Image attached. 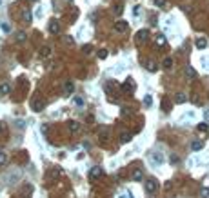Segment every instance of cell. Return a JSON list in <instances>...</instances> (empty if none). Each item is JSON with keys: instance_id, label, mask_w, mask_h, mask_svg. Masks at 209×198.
<instances>
[{"instance_id": "obj_35", "label": "cell", "mask_w": 209, "mask_h": 198, "mask_svg": "<svg viewBox=\"0 0 209 198\" xmlns=\"http://www.w3.org/2000/svg\"><path fill=\"white\" fill-rule=\"evenodd\" d=\"M37 17H38V18H42V17H44V9H42V6L37 9Z\"/></svg>"}, {"instance_id": "obj_2", "label": "cell", "mask_w": 209, "mask_h": 198, "mask_svg": "<svg viewBox=\"0 0 209 198\" xmlns=\"http://www.w3.org/2000/svg\"><path fill=\"white\" fill-rule=\"evenodd\" d=\"M164 155L162 153H158V151H155V153H151V164H155V165H162L164 164Z\"/></svg>"}, {"instance_id": "obj_19", "label": "cell", "mask_w": 209, "mask_h": 198, "mask_svg": "<svg viewBox=\"0 0 209 198\" xmlns=\"http://www.w3.org/2000/svg\"><path fill=\"white\" fill-rule=\"evenodd\" d=\"M22 17H24V22H31V20H33V13L29 11V9H26V11H24Z\"/></svg>"}, {"instance_id": "obj_20", "label": "cell", "mask_w": 209, "mask_h": 198, "mask_svg": "<svg viewBox=\"0 0 209 198\" xmlns=\"http://www.w3.org/2000/svg\"><path fill=\"white\" fill-rule=\"evenodd\" d=\"M162 66H164V67H166V69H169V67H171V66H173V58H171V56H167V58H164V62H162Z\"/></svg>"}, {"instance_id": "obj_11", "label": "cell", "mask_w": 209, "mask_h": 198, "mask_svg": "<svg viewBox=\"0 0 209 198\" xmlns=\"http://www.w3.org/2000/svg\"><path fill=\"white\" fill-rule=\"evenodd\" d=\"M9 91H11V84H7V82L0 84V95H7Z\"/></svg>"}, {"instance_id": "obj_41", "label": "cell", "mask_w": 209, "mask_h": 198, "mask_svg": "<svg viewBox=\"0 0 209 198\" xmlns=\"http://www.w3.org/2000/svg\"><path fill=\"white\" fill-rule=\"evenodd\" d=\"M0 4H2V0H0Z\"/></svg>"}, {"instance_id": "obj_31", "label": "cell", "mask_w": 209, "mask_h": 198, "mask_svg": "<svg viewBox=\"0 0 209 198\" xmlns=\"http://www.w3.org/2000/svg\"><path fill=\"white\" fill-rule=\"evenodd\" d=\"M7 162V155L6 153H0V165H4Z\"/></svg>"}, {"instance_id": "obj_37", "label": "cell", "mask_w": 209, "mask_h": 198, "mask_svg": "<svg viewBox=\"0 0 209 198\" xmlns=\"http://www.w3.org/2000/svg\"><path fill=\"white\" fill-rule=\"evenodd\" d=\"M204 120L209 122V109H204Z\"/></svg>"}, {"instance_id": "obj_7", "label": "cell", "mask_w": 209, "mask_h": 198, "mask_svg": "<svg viewBox=\"0 0 209 198\" xmlns=\"http://www.w3.org/2000/svg\"><path fill=\"white\" fill-rule=\"evenodd\" d=\"M195 46H196L198 49H206V47H207V38H206V37H198L196 42H195Z\"/></svg>"}, {"instance_id": "obj_33", "label": "cell", "mask_w": 209, "mask_h": 198, "mask_svg": "<svg viewBox=\"0 0 209 198\" xmlns=\"http://www.w3.org/2000/svg\"><path fill=\"white\" fill-rule=\"evenodd\" d=\"M17 127H18V129H24V127H26V122H24V120H17Z\"/></svg>"}, {"instance_id": "obj_3", "label": "cell", "mask_w": 209, "mask_h": 198, "mask_svg": "<svg viewBox=\"0 0 209 198\" xmlns=\"http://www.w3.org/2000/svg\"><path fill=\"white\" fill-rule=\"evenodd\" d=\"M115 31H116V33L127 31V22H126V20H118V22L115 24Z\"/></svg>"}, {"instance_id": "obj_17", "label": "cell", "mask_w": 209, "mask_h": 198, "mask_svg": "<svg viewBox=\"0 0 209 198\" xmlns=\"http://www.w3.org/2000/svg\"><path fill=\"white\" fill-rule=\"evenodd\" d=\"M131 133H122L120 135V144H127V142H131Z\"/></svg>"}, {"instance_id": "obj_5", "label": "cell", "mask_w": 209, "mask_h": 198, "mask_svg": "<svg viewBox=\"0 0 209 198\" xmlns=\"http://www.w3.org/2000/svg\"><path fill=\"white\" fill-rule=\"evenodd\" d=\"M147 37H149V31H147V29H140V31L136 33V40H138V42H146Z\"/></svg>"}, {"instance_id": "obj_36", "label": "cell", "mask_w": 209, "mask_h": 198, "mask_svg": "<svg viewBox=\"0 0 209 198\" xmlns=\"http://www.w3.org/2000/svg\"><path fill=\"white\" fill-rule=\"evenodd\" d=\"M115 13H116V15H122V4H118V6H116V9H115Z\"/></svg>"}, {"instance_id": "obj_30", "label": "cell", "mask_w": 209, "mask_h": 198, "mask_svg": "<svg viewBox=\"0 0 209 198\" xmlns=\"http://www.w3.org/2000/svg\"><path fill=\"white\" fill-rule=\"evenodd\" d=\"M207 129H209V126H207V124H198V131L207 133Z\"/></svg>"}, {"instance_id": "obj_24", "label": "cell", "mask_w": 209, "mask_h": 198, "mask_svg": "<svg viewBox=\"0 0 209 198\" xmlns=\"http://www.w3.org/2000/svg\"><path fill=\"white\" fill-rule=\"evenodd\" d=\"M151 104H153L151 95H146V96H144V106H146V107H151Z\"/></svg>"}, {"instance_id": "obj_26", "label": "cell", "mask_w": 209, "mask_h": 198, "mask_svg": "<svg viewBox=\"0 0 209 198\" xmlns=\"http://www.w3.org/2000/svg\"><path fill=\"white\" fill-rule=\"evenodd\" d=\"M82 51H84V55H91V51H93V46H91V44H86Z\"/></svg>"}, {"instance_id": "obj_1", "label": "cell", "mask_w": 209, "mask_h": 198, "mask_svg": "<svg viewBox=\"0 0 209 198\" xmlns=\"http://www.w3.org/2000/svg\"><path fill=\"white\" fill-rule=\"evenodd\" d=\"M144 187H146V193H155L158 189V182L155 180V178H149V180H146V184H144Z\"/></svg>"}, {"instance_id": "obj_29", "label": "cell", "mask_w": 209, "mask_h": 198, "mask_svg": "<svg viewBox=\"0 0 209 198\" xmlns=\"http://www.w3.org/2000/svg\"><path fill=\"white\" fill-rule=\"evenodd\" d=\"M200 196H202V198H209V187H202Z\"/></svg>"}, {"instance_id": "obj_16", "label": "cell", "mask_w": 209, "mask_h": 198, "mask_svg": "<svg viewBox=\"0 0 209 198\" xmlns=\"http://www.w3.org/2000/svg\"><path fill=\"white\" fill-rule=\"evenodd\" d=\"M142 178H144L142 169H135V171H133V180H135V182H140Z\"/></svg>"}, {"instance_id": "obj_14", "label": "cell", "mask_w": 209, "mask_h": 198, "mask_svg": "<svg viewBox=\"0 0 209 198\" xmlns=\"http://www.w3.org/2000/svg\"><path fill=\"white\" fill-rule=\"evenodd\" d=\"M191 149L193 151H200V149H204V142L202 140H195L191 144Z\"/></svg>"}, {"instance_id": "obj_13", "label": "cell", "mask_w": 209, "mask_h": 198, "mask_svg": "<svg viewBox=\"0 0 209 198\" xmlns=\"http://www.w3.org/2000/svg\"><path fill=\"white\" fill-rule=\"evenodd\" d=\"M69 131H71V133H78V131H80V124L71 120V122H69Z\"/></svg>"}, {"instance_id": "obj_28", "label": "cell", "mask_w": 209, "mask_h": 198, "mask_svg": "<svg viewBox=\"0 0 209 198\" xmlns=\"http://www.w3.org/2000/svg\"><path fill=\"white\" fill-rule=\"evenodd\" d=\"M17 40L24 42V40H26V33H24V31H17Z\"/></svg>"}, {"instance_id": "obj_25", "label": "cell", "mask_w": 209, "mask_h": 198, "mask_svg": "<svg viewBox=\"0 0 209 198\" xmlns=\"http://www.w3.org/2000/svg\"><path fill=\"white\" fill-rule=\"evenodd\" d=\"M186 75H187L189 78H195V76H196V71H195L193 67H187V69H186Z\"/></svg>"}, {"instance_id": "obj_27", "label": "cell", "mask_w": 209, "mask_h": 198, "mask_svg": "<svg viewBox=\"0 0 209 198\" xmlns=\"http://www.w3.org/2000/svg\"><path fill=\"white\" fill-rule=\"evenodd\" d=\"M124 89H126V91H133V89H135V84H133L131 80H129V82H126V84H124Z\"/></svg>"}, {"instance_id": "obj_21", "label": "cell", "mask_w": 209, "mask_h": 198, "mask_svg": "<svg viewBox=\"0 0 209 198\" xmlns=\"http://www.w3.org/2000/svg\"><path fill=\"white\" fill-rule=\"evenodd\" d=\"M156 46H166V37L164 35H156Z\"/></svg>"}, {"instance_id": "obj_38", "label": "cell", "mask_w": 209, "mask_h": 198, "mask_svg": "<svg viewBox=\"0 0 209 198\" xmlns=\"http://www.w3.org/2000/svg\"><path fill=\"white\" fill-rule=\"evenodd\" d=\"M155 4H156V6H158V7H162V6H164V4H166V0H155Z\"/></svg>"}, {"instance_id": "obj_22", "label": "cell", "mask_w": 209, "mask_h": 198, "mask_svg": "<svg viewBox=\"0 0 209 198\" xmlns=\"http://www.w3.org/2000/svg\"><path fill=\"white\" fill-rule=\"evenodd\" d=\"M146 67H147V71H151V73H155V71H156V64H155V62H151V60L146 64Z\"/></svg>"}, {"instance_id": "obj_18", "label": "cell", "mask_w": 209, "mask_h": 198, "mask_svg": "<svg viewBox=\"0 0 209 198\" xmlns=\"http://www.w3.org/2000/svg\"><path fill=\"white\" fill-rule=\"evenodd\" d=\"M186 100H187V96L184 95V93H176V96H175V102L176 104H184Z\"/></svg>"}, {"instance_id": "obj_9", "label": "cell", "mask_w": 209, "mask_h": 198, "mask_svg": "<svg viewBox=\"0 0 209 198\" xmlns=\"http://www.w3.org/2000/svg\"><path fill=\"white\" fill-rule=\"evenodd\" d=\"M44 106H46V102H44V100H38V98H37V100L33 102V111H42Z\"/></svg>"}, {"instance_id": "obj_12", "label": "cell", "mask_w": 209, "mask_h": 198, "mask_svg": "<svg viewBox=\"0 0 209 198\" xmlns=\"http://www.w3.org/2000/svg\"><path fill=\"white\" fill-rule=\"evenodd\" d=\"M98 136H100L102 140H107L109 138V129L107 127H100V129H98Z\"/></svg>"}, {"instance_id": "obj_40", "label": "cell", "mask_w": 209, "mask_h": 198, "mask_svg": "<svg viewBox=\"0 0 209 198\" xmlns=\"http://www.w3.org/2000/svg\"><path fill=\"white\" fill-rule=\"evenodd\" d=\"M4 131V126H2V124H0V133H2Z\"/></svg>"}, {"instance_id": "obj_15", "label": "cell", "mask_w": 209, "mask_h": 198, "mask_svg": "<svg viewBox=\"0 0 209 198\" xmlns=\"http://www.w3.org/2000/svg\"><path fill=\"white\" fill-rule=\"evenodd\" d=\"M40 56H42V58L51 56V47H49V46H44V47L40 49Z\"/></svg>"}, {"instance_id": "obj_8", "label": "cell", "mask_w": 209, "mask_h": 198, "mask_svg": "<svg viewBox=\"0 0 209 198\" xmlns=\"http://www.w3.org/2000/svg\"><path fill=\"white\" fill-rule=\"evenodd\" d=\"M102 173H104V171H102V167H98V165H97V167H91V173H89V175H91V178L95 180V178H100V176H102Z\"/></svg>"}, {"instance_id": "obj_23", "label": "cell", "mask_w": 209, "mask_h": 198, "mask_svg": "<svg viewBox=\"0 0 209 198\" xmlns=\"http://www.w3.org/2000/svg\"><path fill=\"white\" fill-rule=\"evenodd\" d=\"M73 102H75V106L84 107V98H82V96H75V98H73Z\"/></svg>"}, {"instance_id": "obj_10", "label": "cell", "mask_w": 209, "mask_h": 198, "mask_svg": "<svg viewBox=\"0 0 209 198\" xmlns=\"http://www.w3.org/2000/svg\"><path fill=\"white\" fill-rule=\"evenodd\" d=\"M73 91H75V84L67 80L66 84H64V93H66V95H71Z\"/></svg>"}, {"instance_id": "obj_39", "label": "cell", "mask_w": 209, "mask_h": 198, "mask_svg": "<svg viewBox=\"0 0 209 198\" xmlns=\"http://www.w3.org/2000/svg\"><path fill=\"white\" fill-rule=\"evenodd\" d=\"M127 196H131V195H129V193H127V195H126V193H122V195H118V198H127Z\"/></svg>"}, {"instance_id": "obj_4", "label": "cell", "mask_w": 209, "mask_h": 198, "mask_svg": "<svg viewBox=\"0 0 209 198\" xmlns=\"http://www.w3.org/2000/svg\"><path fill=\"white\" fill-rule=\"evenodd\" d=\"M49 31H51L53 35H58L60 33V24H58L57 20H51L49 22Z\"/></svg>"}, {"instance_id": "obj_6", "label": "cell", "mask_w": 209, "mask_h": 198, "mask_svg": "<svg viewBox=\"0 0 209 198\" xmlns=\"http://www.w3.org/2000/svg\"><path fill=\"white\" fill-rule=\"evenodd\" d=\"M18 180H20V173H18V171H15L13 175H11V173L7 175V184H17Z\"/></svg>"}, {"instance_id": "obj_34", "label": "cell", "mask_w": 209, "mask_h": 198, "mask_svg": "<svg viewBox=\"0 0 209 198\" xmlns=\"http://www.w3.org/2000/svg\"><path fill=\"white\" fill-rule=\"evenodd\" d=\"M98 56H100L102 60H104V58L107 56V51H106V49H100V53H98Z\"/></svg>"}, {"instance_id": "obj_32", "label": "cell", "mask_w": 209, "mask_h": 198, "mask_svg": "<svg viewBox=\"0 0 209 198\" xmlns=\"http://www.w3.org/2000/svg\"><path fill=\"white\" fill-rule=\"evenodd\" d=\"M178 160H180V158H178L176 155H171V158H169V162H171V164H178Z\"/></svg>"}]
</instances>
